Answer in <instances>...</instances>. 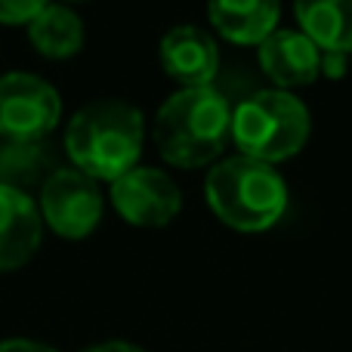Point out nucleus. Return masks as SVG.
I'll return each instance as SVG.
<instances>
[{
    "instance_id": "1",
    "label": "nucleus",
    "mask_w": 352,
    "mask_h": 352,
    "mask_svg": "<svg viewBox=\"0 0 352 352\" xmlns=\"http://www.w3.org/2000/svg\"><path fill=\"white\" fill-rule=\"evenodd\" d=\"M152 136L167 164H213L232 140V105L217 87H186L158 109Z\"/></svg>"
},
{
    "instance_id": "2",
    "label": "nucleus",
    "mask_w": 352,
    "mask_h": 352,
    "mask_svg": "<svg viewBox=\"0 0 352 352\" xmlns=\"http://www.w3.org/2000/svg\"><path fill=\"white\" fill-rule=\"evenodd\" d=\"M146 124L140 109L121 99H99L90 102L72 118L65 130V152L74 170L90 179H109L140 167Z\"/></svg>"
},
{
    "instance_id": "3",
    "label": "nucleus",
    "mask_w": 352,
    "mask_h": 352,
    "mask_svg": "<svg viewBox=\"0 0 352 352\" xmlns=\"http://www.w3.org/2000/svg\"><path fill=\"white\" fill-rule=\"evenodd\" d=\"M204 198L219 223L238 232H266L287 210V182L272 164L235 155L210 167Z\"/></svg>"
},
{
    "instance_id": "4",
    "label": "nucleus",
    "mask_w": 352,
    "mask_h": 352,
    "mask_svg": "<svg viewBox=\"0 0 352 352\" xmlns=\"http://www.w3.org/2000/svg\"><path fill=\"white\" fill-rule=\"evenodd\" d=\"M309 109L287 90H260L232 109V142L244 158L275 164L309 142Z\"/></svg>"
},
{
    "instance_id": "5",
    "label": "nucleus",
    "mask_w": 352,
    "mask_h": 352,
    "mask_svg": "<svg viewBox=\"0 0 352 352\" xmlns=\"http://www.w3.org/2000/svg\"><path fill=\"white\" fill-rule=\"evenodd\" d=\"M37 210L56 235L80 241L102 219V192L87 173L74 167H56L41 186Z\"/></svg>"
},
{
    "instance_id": "6",
    "label": "nucleus",
    "mask_w": 352,
    "mask_h": 352,
    "mask_svg": "<svg viewBox=\"0 0 352 352\" xmlns=\"http://www.w3.org/2000/svg\"><path fill=\"white\" fill-rule=\"evenodd\" d=\"M62 118V99L37 74L0 78V140H47Z\"/></svg>"
},
{
    "instance_id": "7",
    "label": "nucleus",
    "mask_w": 352,
    "mask_h": 352,
    "mask_svg": "<svg viewBox=\"0 0 352 352\" xmlns=\"http://www.w3.org/2000/svg\"><path fill=\"white\" fill-rule=\"evenodd\" d=\"M111 204L130 226L158 229L173 223L182 207L176 182L158 167H133L111 182Z\"/></svg>"
},
{
    "instance_id": "8",
    "label": "nucleus",
    "mask_w": 352,
    "mask_h": 352,
    "mask_svg": "<svg viewBox=\"0 0 352 352\" xmlns=\"http://www.w3.org/2000/svg\"><path fill=\"white\" fill-rule=\"evenodd\" d=\"M161 65L176 84L186 87H213L219 72L217 41L198 25H176L161 37Z\"/></svg>"
},
{
    "instance_id": "9",
    "label": "nucleus",
    "mask_w": 352,
    "mask_h": 352,
    "mask_svg": "<svg viewBox=\"0 0 352 352\" xmlns=\"http://www.w3.org/2000/svg\"><path fill=\"white\" fill-rule=\"evenodd\" d=\"M256 56H260V68L275 84V90L306 87L322 74V50L300 28H275L256 47Z\"/></svg>"
},
{
    "instance_id": "10",
    "label": "nucleus",
    "mask_w": 352,
    "mask_h": 352,
    "mask_svg": "<svg viewBox=\"0 0 352 352\" xmlns=\"http://www.w3.org/2000/svg\"><path fill=\"white\" fill-rule=\"evenodd\" d=\"M43 219L28 192L0 186V272H16L41 248Z\"/></svg>"
},
{
    "instance_id": "11",
    "label": "nucleus",
    "mask_w": 352,
    "mask_h": 352,
    "mask_svg": "<svg viewBox=\"0 0 352 352\" xmlns=\"http://www.w3.org/2000/svg\"><path fill=\"white\" fill-rule=\"evenodd\" d=\"M210 25L238 47H260L281 16V0H207Z\"/></svg>"
},
{
    "instance_id": "12",
    "label": "nucleus",
    "mask_w": 352,
    "mask_h": 352,
    "mask_svg": "<svg viewBox=\"0 0 352 352\" xmlns=\"http://www.w3.org/2000/svg\"><path fill=\"white\" fill-rule=\"evenodd\" d=\"M294 12L322 53H352V0H294Z\"/></svg>"
},
{
    "instance_id": "13",
    "label": "nucleus",
    "mask_w": 352,
    "mask_h": 352,
    "mask_svg": "<svg viewBox=\"0 0 352 352\" xmlns=\"http://www.w3.org/2000/svg\"><path fill=\"white\" fill-rule=\"evenodd\" d=\"M56 170L47 140H0V186L25 192L34 182H47Z\"/></svg>"
},
{
    "instance_id": "14",
    "label": "nucleus",
    "mask_w": 352,
    "mask_h": 352,
    "mask_svg": "<svg viewBox=\"0 0 352 352\" xmlns=\"http://www.w3.org/2000/svg\"><path fill=\"white\" fill-rule=\"evenodd\" d=\"M28 37L37 53L47 59H68L84 47V25L68 6L47 3L28 22Z\"/></svg>"
},
{
    "instance_id": "15",
    "label": "nucleus",
    "mask_w": 352,
    "mask_h": 352,
    "mask_svg": "<svg viewBox=\"0 0 352 352\" xmlns=\"http://www.w3.org/2000/svg\"><path fill=\"white\" fill-rule=\"evenodd\" d=\"M50 0H0V22L3 25H28Z\"/></svg>"
},
{
    "instance_id": "16",
    "label": "nucleus",
    "mask_w": 352,
    "mask_h": 352,
    "mask_svg": "<svg viewBox=\"0 0 352 352\" xmlns=\"http://www.w3.org/2000/svg\"><path fill=\"white\" fill-rule=\"evenodd\" d=\"M349 56L352 53H322V74L324 78H343L349 65Z\"/></svg>"
},
{
    "instance_id": "17",
    "label": "nucleus",
    "mask_w": 352,
    "mask_h": 352,
    "mask_svg": "<svg viewBox=\"0 0 352 352\" xmlns=\"http://www.w3.org/2000/svg\"><path fill=\"white\" fill-rule=\"evenodd\" d=\"M0 352H56L47 343H37V340H25V337H12V340L0 343Z\"/></svg>"
},
{
    "instance_id": "18",
    "label": "nucleus",
    "mask_w": 352,
    "mask_h": 352,
    "mask_svg": "<svg viewBox=\"0 0 352 352\" xmlns=\"http://www.w3.org/2000/svg\"><path fill=\"white\" fill-rule=\"evenodd\" d=\"M84 352H146V349H140L136 343H127V340H105V343H96V346H87Z\"/></svg>"
}]
</instances>
